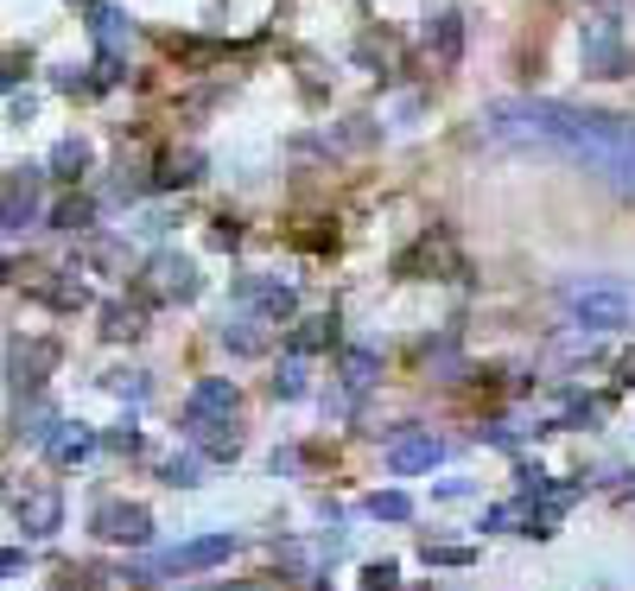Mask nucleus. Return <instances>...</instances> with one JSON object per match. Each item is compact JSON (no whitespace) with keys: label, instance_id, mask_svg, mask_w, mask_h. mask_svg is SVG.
<instances>
[{"label":"nucleus","instance_id":"1","mask_svg":"<svg viewBox=\"0 0 635 591\" xmlns=\"http://www.w3.org/2000/svg\"><path fill=\"white\" fill-rule=\"evenodd\" d=\"M477 121H484L477 128L484 141L560 153L572 166H591L616 197H635V114L572 109V102H553V96H522V102H489Z\"/></svg>","mask_w":635,"mask_h":591},{"label":"nucleus","instance_id":"2","mask_svg":"<svg viewBox=\"0 0 635 591\" xmlns=\"http://www.w3.org/2000/svg\"><path fill=\"white\" fill-rule=\"evenodd\" d=\"M565 312L585 325V331H623L630 325V293L623 287H572Z\"/></svg>","mask_w":635,"mask_h":591},{"label":"nucleus","instance_id":"3","mask_svg":"<svg viewBox=\"0 0 635 591\" xmlns=\"http://www.w3.org/2000/svg\"><path fill=\"white\" fill-rule=\"evenodd\" d=\"M51 370H58V343H51V337H20V343L7 350V382H13L20 395H38Z\"/></svg>","mask_w":635,"mask_h":591},{"label":"nucleus","instance_id":"4","mask_svg":"<svg viewBox=\"0 0 635 591\" xmlns=\"http://www.w3.org/2000/svg\"><path fill=\"white\" fill-rule=\"evenodd\" d=\"M89 528H96L102 541H127V547H147L152 541V516L141 503H96Z\"/></svg>","mask_w":635,"mask_h":591},{"label":"nucleus","instance_id":"5","mask_svg":"<svg viewBox=\"0 0 635 591\" xmlns=\"http://www.w3.org/2000/svg\"><path fill=\"white\" fill-rule=\"evenodd\" d=\"M235 547H242L235 534H204V541H185V547L159 554L152 566H159V572H204V566H217V559H229ZM152 566H141V572H152ZM141 572H134V579H141Z\"/></svg>","mask_w":635,"mask_h":591},{"label":"nucleus","instance_id":"6","mask_svg":"<svg viewBox=\"0 0 635 591\" xmlns=\"http://www.w3.org/2000/svg\"><path fill=\"white\" fill-rule=\"evenodd\" d=\"M623 71H630V51H623L616 20H591L585 26V76H623Z\"/></svg>","mask_w":635,"mask_h":591},{"label":"nucleus","instance_id":"7","mask_svg":"<svg viewBox=\"0 0 635 591\" xmlns=\"http://www.w3.org/2000/svg\"><path fill=\"white\" fill-rule=\"evenodd\" d=\"M38 179L45 172H13V179H0V229H26L38 217Z\"/></svg>","mask_w":635,"mask_h":591},{"label":"nucleus","instance_id":"8","mask_svg":"<svg viewBox=\"0 0 635 591\" xmlns=\"http://www.w3.org/2000/svg\"><path fill=\"white\" fill-rule=\"evenodd\" d=\"M147 287H152L159 299H197V287H204V280H197L191 255H172V249H166V255H152Z\"/></svg>","mask_w":635,"mask_h":591},{"label":"nucleus","instance_id":"9","mask_svg":"<svg viewBox=\"0 0 635 591\" xmlns=\"http://www.w3.org/2000/svg\"><path fill=\"white\" fill-rule=\"evenodd\" d=\"M445 451L451 445L432 439V433H407V439H394V451H388V471H394V478H419V471H432Z\"/></svg>","mask_w":635,"mask_h":591},{"label":"nucleus","instance_id":"10","mask_svg":"<svg viewBox=\"0 0 635 591\" xmlns=\"http://www.w3.org/2000/svg\"><path fill=\"white\" fill-rule=\"evenodd\" d=\"M185 439L204 451V458H235L242 451V426H235V413L229 420H185Z\"/></svg>","mask_w":635,"mask_h":591},{"label":"nucleus","instance_id":"11","mask_svg":"<svg viewBox=\"0 0 635 591\" xmlns=\"http://www.w3.org/2000/svg\"><path fill=\"white\" fill-rule=\"evenodd\" d=\"M242 407V395H235V382H223V375H210V382H197L185 401V420H229Z\"/></svg>","mask_w":635,"mask_h":591},{"label":"nucleus","instance_id":"12","mask_svg":"<svg viewBox=\"0 0 635 591\" xmlns=\"http://www.w3.org/2000/svg\"><path fill=\"white\" fill-rule=\"evenodd\" d=\"M58 521H64V496H58V490H38L33 503L20 509V528H26L33 541H45V534H58Z\"/></svg>","mask_w":635,"mask_h":591},{"label":"nucleus","instance_id":"13","mask_svg":"<svg viewBox=\"0 0 635 591\" xmlns=\"http://www.w3.org/2000/svg\"><path fill=\"white\" fill-rule=\"evenodd\" d=\"M45 451H51L58 465H76V458H89V451H96V433L64 420V426H51V433H45Z\"/></svg>","mask_w":635,"mask_h":591},{"label":"nucleus","instance_id":"14","mask_svg":"<svg viewBox=\"0 0 635 591\" xmlns=\"http://www.w3.org/2000/svg\"><path fill=\"white\" fill-rule=\"evenodd\" d=\"M89 33H96V45H102V58H114V51L127 45V20H121L114 7H89Z\"/></svg>","mask_w":635,"mask_h":591},{"label":"nucleus","instance_id":"15","mask_svg":"<svg viewBox=\"0 0 635 591\" xmlns=\"http://www.w3.org/2000/svg\"><path fill=\"white\" fill-rule=\"evenodd\" d=\"M375 370H381V357H375V350H363V343H350V350H343V388H356V395L375 388Z\"/></svg>","mask_w":635,"mask_h":591},{"label":"nucleus","instance_id":"16","mask_svg":"<svg viewBox=\"0 0 635 591\" xmlns=\"http://www.w3.org/2000/svg\"><path fill=\"white\" fill-rule=\"evenodd\" d=\"M89 159H96V153H89V141H58V147H51V172H58V179H83V172H89Z\"/></svg>","mask_w":635,"mask_h":591},{"label":"nucleus","instance_id":"17","mask_svg":"<svg viewBox=\"0 0 635 591\" xmlns=\"http://www.w3.org/2000/svg\"><path fill=\"white\" fill-rule=\"evenodd\" d=\"M267 318H235V325H223V343L235 350V357H261L267 350Z\"/></svg>","mask_w":635,"mask_h":591},{"label":"nucleus","instance_id":"18","mask_svg":"<svg viewBox=\"0 0 635 591\" xmlns=\"http://www.w3.org/2000/svg\"><path fill=\"white\" fill-rule=\"evenodd\" d=\"M432 51H439V64H457V51H464V20H457V13H439V20H432Z\"/></svg>","mask_w":635,"mask_h":591},{"label":"nucleus","instance_id":"19","mask_svg":"<svg viewBox=\"0 0 635 591\" xmlns=\"http://www.w3.org/2000/svg\"><path fill=\"white\" fill-rule=\"evenodd\" d=\"M159 478L172 483V490H191V483H204V451L191 445V451H179V458H166V471Z\"/></svg>","mask_w":635,"mask_h":591},{"label":"nucleus","instance_id":"20","mask_svg":"<svg viewBox=\"0 0 635 591\" xmlns=\"http://www.w3.org/2000/svg\"><path fill=\"white\" fill-rule=\"evenodd\" d=\"M363 509H369L375 521H413V496L407 490H375Z\"/></svg>","mask_w":635,"mask_h":591},{"label":"nucleus","instance_id":"21","mask_svg":"<svg viewBox=\"0 0 635 591\" xmlns=\"http://www.w3.org/2000/svg\"><path fill=\"white\" fill-rule=\"evenodd\" d=\"M197 172H204V153H172V159L159 166V179H152V185H159V191H172V185H191Z\"/></svg>","mask_w":635,"mask_h":591},{"label":"nucleus","instance_id":"22","mask_svg":"<svg viewBox=\"0 0 635 591\" xmlns=\"http://www.w3.org/2000/svg\"><path fill=\"white\" fill-rule=\"evenodd\" d=\"M419 554L426 566H477V547H457V541H426Z\"/></svg>","mask_w":635,"mask_h":591},{"label":"nucleus","instance_id":"23","mask_svg":"<svg viewBox=\"0 0 635 591\" xmlns=\"http://www.w3.org/2000/svg\"><path fill=\"white\" fill-rule=\"evenodd\" d=\"M273 395H280V401H300V395H305V357H300V350L286 357V370L273 375Z\"/></svg>","mask_w":635,"mask_h":591},{"label":"nucleus","instance_id":"24","mask_svg":"<svg viewBox=\"0 0 635 591\" xmlns=\"http://www.w3.org/2000/svg\"><path fill=\"white\" fill-rule=\"evenodd\" d=\"M331 318H305V325H300V331H293V350H300V357H305V350H325V343H331Z\"/></svg>","mask_w":635,"mask_h":591},{"label":"nucleus","instance_id":"25","mask_svg":"<svg viewBox=\"0 0 635 591\" xmlns=\"http://www.w3.org/2000/svg\"><path fill=\"white\" fill-rule=\"evenodd\" d=\"M89 217H96V210H89V197H64V204H58V229H89Z\"/></svg>","mask_w":635,"mask_h":591},{"label":"nucleus","instance_id":"26","mask_svg":"<svg viewBox=\"0 0 635 591\" xmlns=\"http://www.w3.org/2000/svg\"><path fill=\"white\" fill-rule=\"evenodd\" d=\"M102 318H109V325H102L109 337H134V331H141V312H134V305H109Z\"/></svg>","mask_w":635,"mask_h":591},{"label":"nucleus","instance_id":"27","mask_svg":"<svg viewBox=\"0 0 635 591\" xmlns=\"http://www.w3.org/2000/svg\"><path fill=\"white\" fill-rule=\"evenodd\" d=\"M394 579H401V566H394V559H375V566H363V586H369V591H394Z\"/></svg>","mask_w":635,"mask_h":591},{"label":"nucleus","instance_id":"28","mask_svg":"<svg viewBox=\"0 0 635 591\" xmlns=\"http://www.w3.org/2000/svg\"><path fill=\"white\" fill-rule=\"evenodd\" d=\"M515 516H522L515 503H496V509H489V516H484V528H489V534H496V528H509V521H515Z\"/></svg>","mask_w":635,"mask_h":591},{"label":"nucleus","instance_id":"29","mask_svg":"<svg viewBox=\"0 0 635 591\" xmlns=\"http://www.w3.org/2000/svg\"><path fill=\"white\" fill-rule=\"evenodd\" d=\"M109 388H114V395H127V401H141V395H147V382H141V375H134V382H127V375H109Z\"/></svg>","mask_w":635,"mask_h":591},{"label":"nucleus","instance_id":"30","mask_svg":"<svg viewBox=\"0 0 635 591\" xmlns=\"http://www.w3.org/2000/svg\"><path fill=\"white\" fill-rule=\"evenodd\" d=\"M109 445H114V451H141V433H134V420H127L121 433H109Z\"/></svg>","mask_w":635,"mask_h":591},{"label":"nucleus","instance_id":"31","mask_svg":"<svg viewBox=\"0 0 635 591\" xmlns=\"http://www.w3.org/2000/svg\"><path fill=\"white\" fill-rule=\"evenodd\" d=\"M280 471H300V445H286V451H273V478Z\"/></svg>","mask_w":635,"mask_h":591},{"label":"nucleus","instance_id":"32","mask_svg":"<svg viewBox=\"0 0 635 591\" xmlns=\"http://www.w3.org/2000/svg\"><path fill=\"white\" fill-rule=\"evenodd\" d=\"M616 382H623V388H635V350L623 357V363H616Z\"/></svg>","mask_w":635,"mask_h":591},{"label":"nucleus","instance_id":"33","mask_svg":"<svg viewBox=\"0 0 635 591\" xmlns=\"http://www.w3.org/2000/svg\"><path fill=\"white\" fill-rule=\"evenodd\" d=\"M13 83H20V64H7V58H0V89H13Z\"/></svg>","mask_w":635,"mask_h":591},{"label":"nucleus","instance_id":"34","mask_svg":"<svg viewBox=\"0 0 635 591\" xmlns=\"http://www.w3.org/2000/svg\"><path fill=\"white\" fill-rule=\"evenodd\" d=\"M20 566H26V554H0V579H7V572H20Z\"/></svg>","mask_w":635,"mask_h":591},{"label":"nucleus","instance_id":"35","mask_svg":"<svg viewBox=\"0 0 635 591\" xmlns=\"http://www.w3.org/2000/svg\"><path fill=\"white\" fill-rule=\"evenodd\" d=\"M598 7H610V0H598Z\"/></svg>","mask_w":635,"mask_h":591}]
</instances>
